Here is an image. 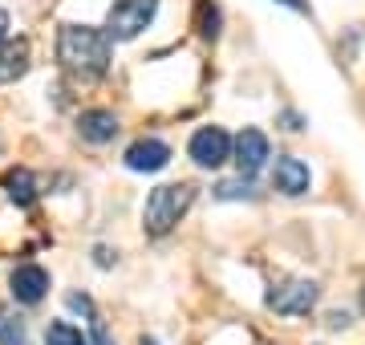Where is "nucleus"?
Instances as JSON below:
<instances>
[{"label": "nucleus", "instance_id": "obj_13", "mask_svg": "<svg viewBox=\"0 0 365 345\" xmlns=\"http://www.w3.org/2000/svg\"><path fill=\"white\" fill-rule=\"evenodd\" d=\"M45 345H90V337H86L73 321H49V329H45Z\"/></svg>", "mask_w": 365, "mask_h": 345}, {"label": "nucleus", "instance_id": "obj_4", "mask_svg": "<svg viewBox=\"0 0 365 345\" xmlns=\"http://www.w3.org/2000/svg\"><path fill=\"white\" fill-rule=\"evenodd\" d=\"M158 13V0H114L106 13V33L110 41H134Z\"/></svg>", "mask_w": 365, "mask_h": 345}, {"label": "nucleus", "instance_id": "obj_14", "mask_svg": "<svg viewBox=\"0 0 365 345\" xmlns=\"http://www.w3.org/2000/svg\"><path fill=\"white\" fill-rule=\"evenodd\" d=\"M0 345H29L25 321L13 317V313H9L4 305H0Z\"/></svg>", "mask_w": 365, "mask_h": 345}, {"label": "nucleus", "instance_id": "obj_20", "mask_svg": "<svg viewBox=\"0 0 365 345\" xmlns=\"http://www.w3.org/2000/svg\"><path fill=\"white\" fill-rule=\"evenodd\" d=\"M9 29H13V21H9V13H4V9H0V49L9 45Z\"/></svg>", "mask_w": 365, "mask_h": 345}, {"label": "nucleus", "instance_id": "obj_21", "mask_svg": "<svg viewBox=\"0 0 365 345\" xmlns=\"http://www.w3.org/2000/svg\"><path fill=\"white\" fill-rule=\"evenodd\" d=\"M93 256H98V264H102V268H110V264H114V256H110V248H102V244L93 248Z\"/></svg>", "mask_w": 365, "mask_h": 345}, {"label": "nucleus", "instance_id": "obj_15", "mask_svg": "<svg viewBox=\"0 0 365 345\" xmlns=\"http://www.w3.org/2000/svg\"><path fill=\"white\" fill-rule=\"evenodd\" d=\"M199 37H203V41L220 37V4H211V0L199 4Z\"/></svg>", "mask_w": 365, "mask_h": 345}, {"label": "nucleus", "instance_id": "obj_9", "mask_svg": "<svg viewBox=\"0 0 365 345\" xmlns=\"http://www.w3.org/2000/svg\"><path fill=\"white\" fill-rule=\"evenodd\" d=\"M9 284H13V301H21V305H41L45 292H49V272L41 264H21Z\"/></svg>", "mask_w": 365, "mask_h": 345}, {"label": "nucleus", "instance_id": "obj_12", "mask_svg": "<svg viewBox=\"0 0 365 345\" xmlns=\"http://www.w3.org/2000/svg\"><path fill=\"white\" fill-rule=\"evenodd\" d=\"M29 69V41H9L4 49H0V81H13V78H21Z\"/></svg>", "mask_w": 365, "mask_h": 345}, {"label": "nucleus", "instance_id": "obj_5", "mask_svg": "<svg viewBox=\"0 0 365 345\" xmlns=\"http://www.w3.org/2000/svg\"><path fill=\"white\" fill-rule=\"evenodd\" d=\"M232 134L223 130V126H199L195 134H191V143H187V155H191V163L195 167H203V171H220L223 163L232 159Z\"/></svg>", "mask_w": 365, "mask_h": 345}, {"label": "nucleus", "instance_id": "obj_7", "mask_svg": "<svg viewBox=\"0 0 365 345\" xmlns=\"http://www.w3.org/2000/svg\"><path fill=\"white\" fill-rule=\"evenodd\" d=\"M309 183H313V175H309V163L297 159V155H276L272 187L280 191V195L297 200V195H304V191H309Z\"/></svg>", "mask_w": 365, "mask_h": 345}, {"label": "nucleus", "instance_id": "obj_17", "mask_svg": "<svg viewBox=\"0 0 365 345\" xmlns=\"http://www.w3.org/2000/svg\"><path fill=\"white\" fill-rule=\"evenodd\" d=\"M66 305L73 309V313H81L86 321H93V317H98V309H93V301L86 297V292H69V297H66Z\"/></svg>", "mask_w": 365, "mask_h": 345}, {"label": "nucleus", "instance_id": "obj_16", "mask_svg": "<svg viewBox=\"0 0 365 345\" xmlns=\"http://www.w3.org/2000/svg\"><path fill=\"white\" fill-rule=\"evenodd\" d=\"M215 200H252V179H223L220 187H215Z\"/></svg>", "mask_w": 365, "mask_h": 345}, {"label": "nucleus", "instance_id": "obj_18", "mask_svg": "<svg viewBox=\"0 0 365 345\" xmlns=\"http://www.w3.org/2000/svg\"><path fill=\"white\" fill-rule=\"evenodd\" d=\"M90 345H118L110 333H106V321L102 317H93L90 321Z\"/></svg>", "mask_w": 365, "mask_h": 345}, {"label": "nucleus", "instance_id": "obj_8", "mask_svg": "<svg viewBox=\"0 0 365 345\" xmlns=\"http://www.w3.org/2000/svg\"><path fill=\"white\" fill-rule=\"evenodd\" d=\"M122 163H126L130 171H138V175H155L170 163V146L163 143V138H138V143L126 146Z\"/></svg>", "mask_w": 365, "mask_h": 345}, {"label": "nucleus", "instance_id": "obj_3", "mask_svg": "<svg viewBox=\"0 0 365 345\" xmlns=\"http://www.w3.org/2000/svg\"><path fill=\"white\" fill-rule=\"evenodd\" d=\"M317 301H321V284L317 280H300V277L272 284L268 297H264V305L272 309L276 317H309L317 309Z\"/></svg>", "mask_w": 365, "mask_h": 345}, {"label": "nucleus", "instance_id": "obj_10", "mask_svg": "<svg viewBox=\"0 0 365 345\" xmlns=\"http://www.w3.org/2000/svg\"><path fill=\"white\" fill-rule=\"evenodd\" d=\"M78 134L86 138V143L102 146V143H114L118 134V114L114 110H86L78 118Z\"/></svg>", "mask_w": 365, "mask_h": 345}, {"label": "nucleus", "instance_id": "obj_22", "mask_svg": "<svg viewBox=\"0 0 365 345\" xmlns=\"http://www.w3.org/2000/svg\"><path fill=\"white\" fill-rule=\"evenodd\" d=\"M280 4H288L292 13H309V4H304V0H280Z\"/></svg>", "mask_w": 365, "mask_h": 345}, {"label": "nucleus", "instance_id": "obj_2", "mask_svg": "<svg viewBox=\"0 0 365 345\" xmlns=\"http://www.w3.org/2000/svg\"><path fill=\"white\" fill-rule=\"evenodd\" d=\"M191 203H195V187L191 183H163V187H155V191L146 195V207H143L146 236H167V232H175V224L191 212Z\"/></svg>", "mask_w": 365, "mask_h": 345}, {"label": "nucleus", "instance_id": "obj_1", "mask_svg": "<svg viewBox=\"0 0 365 345\" xmlns=\"http://www.w3.org/2000/svg\"><path fill=\"white\" fill-rule=\"evenodd\" d=\"M57 61L73 78H102L114 61V41L106 29L90 25H61L57 33Z\"/></svg>", "mask_w": 365, "mask_h": 345}, {"label": "nucleus", "instance_id": "obj_11", "mask_svg": "<svg viewBox=\"0 0 365 345\" xmlns=\"http://www.w3.org/2000/svg\"><path fill=\"white\" fill-rule=\"evenodd\" d=\"M4 191H9V200L16 207H33L37 203V175L29 171V167H13V171L4 175Z\"/></svg>", "mask_w": 365, "mask_h": 345}, {"label": "nucleus", "instance_id": "obj_6", "mask_svg": "<svg viewBox=\"0 0 365 345\" xmlns=\"http://www.w3.org/2000/svg\"><path fill=\"white\" fill-rule=\"evenodd\" d=\"M232 159H235V167H240L244 179H256V175L268 167V159H272V143H268V134L244 126V130L235 134V143H232Z\"/></svg>", "mask_w": 365, "mask_h": 345}, {"label": "nucleus", "instance_id": "obj_24", "mask_svg": "<svg viewBox=\"0 0 365 345\" xmlns=\"http://www.w3.org/2000/svg\"><path fill=\"white\" fill-rule=\"evenodd\" d=\"M361 309H365V289H361Z\"/></svg>", "mask_w": 365, "mask_h": 345}, {"label": "nucleus", "instance_id": "obj_23", "mask_svg": "<svg viewBox=\"0 0 365 345\" xmlns=\"http://www.w3.org/2000/svg\"><path fill=\"white\" fill-rule=\"evenodd\" d=\"M138 345H158V341H150V337H143V341H138Z\"/></svg>", "mask_w": 365, "mask_h": 345}, {"label": "nucleus", "instance_id": "obj_19", "mask_svg": "<svg viewBox=\"0 0 365 345\" xmlns=\"http://www.w3.org/2000/svg\"><path fill=\"white\" fill-rule=\"evenodd\" d=\"M329 329H349V313H345V309L329 313Z\"/></svg>", "mask_w": 365, "mask_h": 345}]
</instances>
